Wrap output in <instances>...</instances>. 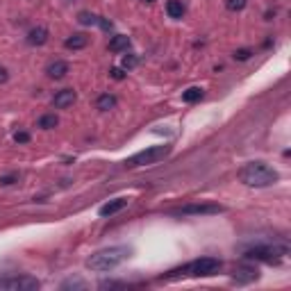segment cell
I'll return each instance as SVG.
<instances>
[{"label": "cell", "mask_w": 291, "mask_h": 291, "mask_svg": "<svg viewBox=\"0 0 291 291\" xmlns=\"http://www.w3.org/2000/svg\"><path fill=\"white\" fill-rule=\"evenodd\" d=\"M130 257V248L128 246H112V248L98 250L87 259V268L91 271H98V273H105V271H112L119 264H123L125 259Z\"/></svg>", "instance_id": "obj_1"}, {"label": "cell", "mask_w": 291, "mask_h": 291, "mask_svg": "<svg viewBox=\"0 0 291 291\" xmlns=\"http://www.w3.org/2000/svg\"><path fill=\"white\" fill-rule=\"evenodd\" d=\"M239 180L248 187H271L273 182H278V171L264 164V162H250L239 171Z\"/></svg>", "instance_id": "obj_2"}, {"label": "cell", "mask_w": 291, "mask_h": 291, "mask_svg": "<svg viewBox=\"0 0 291 291\" xmlns=\"http://www.w3.org/2000/svg\"><path fill=\"white\" fill-rule=\"evenodd\" d=\"M221 268V259H216V257H202V259H196L191 261V264H187L184 268H175V271H171L168 275H164V278H178V275L187 273V275H196V278H207V275H216Z\"/></svg>", "instance_id": "obj_3"}, {"label": "cell", "mask_w": 291, "mask_h": 291, "mask_svg": "<svg viewBox=\"0 0 291 291\" xmlns=\"http://www.w3.org/2000/svg\"><path fill=\"white\" fill-rule=\"evenodd\" d=\"M168 153H171V146H168V143H164V146H153V148L141 150V153H137L134 157H130V160L125 162V166H130V168L150 166V164H157V162H162Z\"/></svg>", "instance_id": "obj_4"}, {"label": "cell", "mask_w": 291, "mask_h": 291, "mask_svg": "<svg viewBox=\"0 0 291 291\" xmlns=\"http://www.w3.org/2000/svg\"><path fill=\"white\" fill-rule=\"evenodd\" d=\"M289 253L287 246H257V248L248 250L246 253V259H259V261H268V264H273V261H280L282 257Z\"/></svg>", "instance_id": "obj_5"}, {"label": "cell", "mask_w": 291, "mask_h": 291, "mask_svg": "<svg viewBox=\"0 0 291 291\" xmlns=\"http://www.w3.org/2000/svg\"><path fill=\"white\" fill-rule=\"evenodd\" d=\"M41 287V282L36 278H30V275H21V278H2L0 280V289L7 291H36Z\"/></svg>", "instance_id": "obj_6"}, {"label": "cell", "mask_w": 291, "mask_h": 291, "mask_svg": "<svg viewBox=\"0 0 291 291\" xmlns=\"http://www.w3.org/2000/svg\"><path fill=\"white\" fill-rule=\"evenodd\" d=\"M223 207L221 205H214V202H198V205H182L178 207L173 214L180 216H207V214H221Z\"/></svg>", "instance_id": "obj_7"}, {"label": "cell", "mask_w": 291, "mask_h": 291, "mask_svg": "<svg viewBox=\"0 0 291 291\" xmlns=\"http://www.w3.org/2000/svg\"><path fill=\"white\" fill-rule=\"evenodd\" d=\"M68 71H71V66H68V62H64V60H55L46 66V75L50 77V80H62V77H66Z\"/></svg>", "instance_id": "obj_8"}, {"label": "cell", "mask_w": 291, "mask_h": 291, "mask_svg": "<svg viewBox=\"0 0 291 291\" xmlns=\"http://www.w3.org/2000/svg\"><path fill=\"white\" fill-rule=\"evenodd\" d=\"M77 100V94L73 89H62V91H57L55 94V98H53V105L57 109H66V107H71L73 102Z\"/></svg>", "instance_id": "obj_9"}, {"label": "cell", "mask_w": 291, "mask_h": 291, "mask_svg": "<svg viewBox=\"0 0 291 291\" xmlns=\"http://www.w3.org/2000/svg\"><path fill=\"white\" fill-rule=\"evenodd\" d=\"M232 278L237 280V282H241V285H248V282H255L259 278V273H257L255 266H239V268H234Z\"/></svg>", "instance_id": "obj_10"}, {"label": "cell", "mask_w": 291, "mask_h": 291, "mask_svg": "<svg viewBox=\"0 0 291 291\" xmlns=\"http://www.w3.org/2000/svg\"><path fill=\"white\" fill-rule=\"evenodd\" d=\"M128 205V200L125 198H116V200H112V202H107V205H102L100 209H98V214L102 216V219H107V216H114V214H119L121 209Z\"/></svg>", "instance_id": "obj_11"}, {"label": "cell", "mask_w": 291, "mask_h": 291, "mask_svg": "<svg viewBox=\"0 0 291 291\" xmlns=\"http://www.w3.org/2000/svg\"><path fill=\"white\" fill-rule=\"evenodd\" d=\"M46 41H48V30L43 25L32 28V30L28 32V43H30V46H43Z\"/></svg>", "instance_id": "obj_12"}, {"label": "cell", "mask_w": 291, "mask_h": 291, "mask_svg": "<svg viewBox=\"0 0 291 291\" xmlns=\"http://www.w3.org/2000/svg\"><path fill=\"white\" fill-rule=\"evenodd\" d=\"M64 46L68 48V50H82V48L89 46V36L82 34V32H77V34H71L68 39H66Z\"/></svg>", "instance_id": "obj_13"}, {"label": "cell", "mask_w": 291, "mask_h": 291, "mask_svg": "<svg viewBox=\"0 0 291 291\" xmlns=\"http://www.w3.org/2000/svg\"><path fill=\"white\" fill-rule=\"evenodd\" d=\"M128 48H130V39L125 34H116L109 39V50H112V53H123Z\"/></svg>", "instance_id": "obj_14"}, {"label": "cell", "mask_w": 291, "mask_h": 291, "mask_svg": "<svg viewBox=\"0 0 291 291\" xmlns=\"http://www.w3.org/2000/svg\"><path fill=\"white\" fill-rule=\"evenodd\" d=\"M96 107L100 109V112H109V109H114V107H116V96H112V94L98 96V100H96Z\"/></svg>", "instance_id": "obj_15"}, {"label": "cell", "mask_w": 291, "mask_h": 291, "mask_svg": "<svg viewBox=\"0 0 291 291\" xmlns=\"http://www.w3.org/2000/svg\"><path fill=\"white\" fill-rule=\"evenodd\" d=\"M166 14L171 18H182L184 16V5H182V0H168L166 2Z\"/></svg>", "instance_id": "obj_16"}, {"label": "cell", "mask_w": 291, "mask_h": 291, "mask_svg": "<svg viewBox=\"0 0 291 291\" xmlns=\"http://www.w3.org/2000/svg\"><path fill=\"white\" fill-rule=\"evenodd\" d=\"M36 125H39L41 130H53V128H57V125H60V119H57V114H43Z\"/></svg>", "instance_id": "obj_17"}, {"label": "cell", "mask_w": 291, "mask_h": 291, "mask_svg": "<svg viewBox=\"0 0 291 291\" xmlns=\"http://www.w3.org/2000/svg\"><path fill=\"white\" fill-rule=\"evenodd\" d=\"M202 96H205V91H202L200 87H189V89L182 94V100L184 102H198Z\"/></svg>", "instance_id": "obj_18"}, {"label": "cell", "mask_w": 291, "mask_h": 291, "mask_svg": "<svg viewBox=\"0 0 291 291\" xmlns=\"http://www.w3.org/2000/svg\"><path fill=\"white\" fill-rule=\"evenodd\" d=\"M77 23L80 25H98V16L91 12H80L77 14Z\"/></svg>", "instance_id": "obj_19"}, {"label": "cell", "mask_w": 291, "mask_h": 291, "mask_svg": "<svg viewBox=\"0 0 291 291\" xmlns=\"http://www.w3.org/2000/svg\"><path fill=\"white\" fill-rule=\"evenodd\" d=\"M250 57H253V50H250V48H239V50L232 53V60L234 62H248Z\"/></svg>", "instance_id": "obj_20"}, {"label": "cell", "mask_w": 291, "mask_h": 291, "mask_svg": "<svg viewBox=\"0 0 291 291\" xmlns=\"http://www.w3.org/2000/svg\"><path fill=\"white\" fill-rule=\"evenodd\" d=\"M62 289H87V282L84 280H80V278H75V280H64L62 282Z\"/></svg>", "instance_id": "obj_21"}, {"label": "cell", "mask_w": 291, "mask_h": 291, "mask_svg": "<svg viewBox=\"0 0 291 291\" xmlns=\"http://www.w3.org/2000/svg\"><path fill=\"white\" fill-rule=\"evenodd\" d=\"M246 2L248 0H226V7H227V12H241L246 7Z\"/></svg>", "instance_id": "obj_22"}, {"label": "cell", "mask_w": 291, "mask_h": 291, "mask_svg": "<svg viewBox=\"0 0 291 291\" xmlns=\"http://www.w3.org/2000/svg\"><path fill=\"white\" fill-rule=\"evenodd\" d=\"M18 182V173H9V175H2L0 178V187H9V184Z\"/></svg>", "instance_id": "obj_23"}, {"label": "cell", "mask_w": 291, "mask_h": 291, "mask_svg": "<svg viewBox=\"0 0 291 291\" xmlns=\"http://www.w3.org/2000/svg\"><path fill=\"white\" fill-rule=\"evenodd\" d=\"M137 66V57L134 55H125L123 57V68L125 71H130V68H134Z\"/></svg>", "instance_id": "obj_24"}, {"label": "cell", "mask_w": 291, "mask_h": 291, "mask_svg": "<svg viewBox=\"0 0 291 291\" xmlns=\"http://www.w3.org/2000/svg\"><path fill=\"white\" fill-rule=\"evenodd\" d=\"M14 141L16 143H28L30 141V132H16V134H14Z\"/></svg>", "instance_id": "obj_25"}, {"label": "cell", "mask_w": 291, "mask_h": 291, "mask_svg": "<svg viewBox=\"0 0 291 291\" xmlns=\"http://www.w3.org/2000/svg\"><path fill=\"white\" fill-rule=\"evenodd\" d=\"M109 75H112L114 80H123V77H125V73H123V68H119V66H114V68H109Z\"/></svg>", "instance_id": "obj_26"}, {"label": "cell", "mask_w": 291, "mask_h": 291, "mask_svg": "<svg viewBox=\"0 0 291 291\" xmlns=\"http://www.w3.org/2000/svg\"><path fill=\"white\" fill-rule=\"evenodd\" d=\"M98 25H100L102 30H112V21H107V18H100V16H98Z\"/></svg>", "instance_id": "obj_27"}, {"label": "cell", "mask_w": 291, "mask_h": 291, "mask_svg": "<svg viewBox=\"0 0 291 291\" xmlns=\"http://www.w3.org/2000/svg\"><path fill=\"white\" fill-rule=\"evenodd\" d=\"M114 287H123V282H100V289H114Z\"/></svg>", "instance_id": "obj_28"}, {"label": "cell", "mask_w": 291, "mask_h": 291, "mask_svg": "<svg viewBox=\"0 0 291 291\" xmlns=\"http://www.w3.org/2000/svg\"><path fill=\"white\" fill-rule=\"evenodd\" d=\"M7 80H9V73H7L5 66H0V84H5Z\"/></svg>", "instance_id": "obj_29"}, {"label": "cell", "mask_w": 291, "mask_h": 291, "mask_svg": "<svg viewBox=\"0 0 291 291\" xmlns=\"http://www.w3.org/2000/svg\"><path fill=\"white\" fill-rule=\"evenodd\" d=\"M66 2H75V0H66Z\"/></svg>", "instance_id": "obj_30"}, {"label": "cell", "mask_w": 291, "mask_h": 291, "mask_svg": "<svg viewBox=\"0 0 291 291\" xmlns=\"http://www.w3.org/2000/svg\"><path fill=\"white\" fill-rule=\"evenodd\" d=\"M146 2H155V0H146Z\"/></svg>", "instance_id": "obj_31"}]
</instances>
